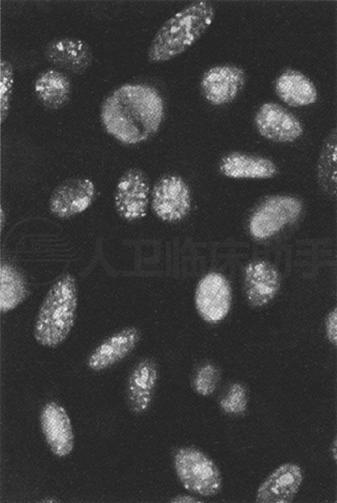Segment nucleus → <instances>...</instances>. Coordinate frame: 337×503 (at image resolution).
I'll return each instance as SVG.
<instances>
[{"label": "nucleus", "mask_w": 337, "mask_h": 503, "mask_svg": "<svg viewBox=\"0 0 337 503\" xmlns=\"http://www.w3.org/2000/svg\"><path fill=\"white\" fill-rule=\"evenodd\" d=\"M247 392L241 384H231L222 397L220 404L222 409L226 414L239 415L243 414L247 407Z\"/></svg>", "instance_id": "obj_23"}, {"label": "nucleus", "mask_w": 337, "mask_h": 503, "mask_svg": "<svg viewBox=\"0 0 337 503\" xmlns=\"http://www.w3.org/2000/svg\"><path fill=\"white\" fill-rule=\"evenodd\" d=\"M164 115L159 92L142 84H125L113 90L105 99L100 112L107 132L126 144L141 143L153 136Z\"/></svg>", "instance_id": "obj_1"}, {"label": "nucleus", "mask_w": 337, "mask_h": 503, "mask_svg": "<svg viewBox=\"0 0 337 503\" xmlns=\"http://www.w3.org/2000/svg\"><path fill=\"white\" fill-rule=\"evenodd\" d=\"M34 90L39 101L46 108L56 110L68 102L71 84L68 77L54 69L47 70L36 78Z\"/></svg>", "instance_id": "obj_20"}, {"label": "nucleus", "mask_w": 337, "mask_h": 503, "mask_svg": "<svg viewBox=\"0 0 337 503\" xmlns=\"http://www.w3.org/2000/svg\"><path fill=\"white\" fill-rule=\"evenodd\" d=\"M93 182L84 177L67 180L57 186L50 199V208L56 216L66 218L81 213L92 203L95 195Z\"/></svg>", "instance_id": "obj_13"}, {"label": "nucleus", "mask_w": 337, "mask_h": 503, "mask_svg": "<svg viewBox=\"0 0 337 503\" xmlns=\"http://www.w3.org/2000/svg\"><path fill=\"white\" fill-rule=\"evenodd\" d=\"M149 193V181L142 170L132 168L126 171L117 183L114 196L119 215L129 221L143 218L146 213Z\"/></svg>", "instance_id": "obj_9"}, {"label": "nucleus", "mask_w": 337, "mask_h": 503, "mask_svg": "<svg viewBox=\"0 0 337 503\" xmlns=\"http://www.w3.org/2000/svg\"><path fill=\"white\" fill-rule=\"evenodd\" d=\"M303 479L298 465L285 463L270 474L259 486L255 501L259 503H289L297 494Z\"/></svg>", "instance_id": "obj_14"}, {"label": "nucleus", "mask_w": 337, "mask_h": 503, "mask_svg": "<svg viewBox=\"0 0 337 503\" xmlns=\"http://www.w3.org/2000/svg\"><path fill=\"white\" fill-rule=\"evenodd\" d=\"M337 437H336L335 439L333 440V442H332V444H331V446L330 447V451L331 455L333 457V459L335 460V461L337 460Z\"/></svg>", "instance_id": "obj_28"}, {"label": "nucleus", "mask_w": 337, "mask_h": 503, "mask_svg": "<svg viewBox=\"0 0 337 503\" xmlns=\"http://www.w3.org/2000/svg\"><path fill=\"white\" fill-rule=\"evenodd\" d=\"M275 87L279 98L293 107L307 106L317 99L316 89L312 82L299 71L287 70L276 80Z\"/></svg>", "instance_id": "obj_19"}, {"label": "nucleus", "mask_w": 337, "mask_h": 503, "mask_svg": "<svg viewBox=\"0 0 337 503\" xmlns=\"http://www.w3.org/2000/svg\"><path fill=\"white\" fill-rule=\"evenodd\" d=\"M302 207L301 201L293 196L277 195L267 197L258 204L251 217L250 232L258 239L270 237L295 221Z\"/></svg>", "instance_id": "obj_5"}, {"label": "nucleus", "mask_w": 337, "mask_h": 503, "mask_svg": "<svg viewBox=\"0 0 337 503\" xmlns=\"http://www.w3.org/2000/svg\"><path fill=\"white\" fill-rule=\"evenodd\" d=\"M44 54L52 64L76 75L84 72L93 60L88 44L83 40L72 37L50 41L45 47Z\"/></svg>", "instance_id": "obj_15"}, {"label": "nucleus", "mask_w": 337, "mask_h": 503, "mask_svg": "<svg viewBox=\"0 0 337 503\" xmlns=\"http://www.w3.org/2000/svg\"><path fill=\"white\" fill-rule=\"evenodd\" d=\"M246 76L241 67L219 64L208 68L202 75L200 89L210 104L220 106L233 101L243 89Z\"/></svg>", "instance_id": "obj_7"}, {"label": "nucleus", "mask_w": 337, "mask_h": 503, "mask_svg": "<svg viewBox=\"0 0 337 503\" xmlns=\"http://www.w3.org/2000/svg\"><path fill=\"white\" fill-rule=\"evenodd\" d=\"M244 286L247 299L252 306H263L277 294L280 286L279 276L270 264L256 261L246 267Z\"/></svg>", "instance_id": "obj_18"}, {"label": "nucleus", "mask_w": 337, "mask_h": 503, "mask_svg": "<svg viewBox=\"0 0 337 503\" xmlns=\"http://www.w3.org/2000/svg\"><path fill=\"white\" fill-rule=\"evenodd\" d=\"M216 8L209 0L192 2L166 21L155 34L147 50L148 61H169L189 49L212 24Z\"/></svg>", "instance_id": "obj_2"}, {"label": "nucleus", "mask_w": 337, "mask_h": 503, "mask_svg": "<svg viewBox=\"0 0 337 503\" xmlns=\"http://www.w3.org/2000/svg\"><path fill=\"white\" fill-rule=\"evenodd\" d=\"M327 335L333 344L337 343V308L336 307L327 315L326 321Z\"/></svg>", "instance_id": "obj_26"}, {"label": "nucleus", "mask_w": 337, "mask_h": 503, "mask_svg": "<svg viewBox=\"0 0 337 503\" xmlns=\"http://www.w3.org/2000/svg\"><path fill=\"white\" fill-rule=\"evenodd\" d=\"M14 83V71L11 63L1 59L0 63V122L6 118L9 112Z\"/></svg>", "instance_id": "obj_24"}, {"label": "nucleus", "mask_w": 337, "mask_h": 503, "mask_svg": "<svg viewBox=\"0 0 337 503\" xmlns=\"http://www.w3.org/2000/svg\"><path fill=\"white\" fill-rule=\"evenodd\" d=\"M254 123L264 138L278 143H291L299 139L304 128L300 120L281 105L274 102L263 104L256 111Z\"/></svg>", "instance_id": "obj_8"}, {"label": "nucleus", "mask_w": 337, "mask_h": 503, "mask_svg": "<svg viewBox=\"0 0 337 503\" xmlns=\"http://www.w3.org/2000/svg\"><path fill=\"white\" fill-rule=\"evenodd\" d=\"M218 168L222 175L232 179H266L279 172L278 166L270 159L238 151L224 156Z\"/></svg>", "instance_id": "obj_16"}, {"label": "nucleus", "mask_w": 337, "mask_h": 503, "mask_svg": "<svg viewBox=\"0 0 337 503\" xmlns=\"http://www.w3.org/2000/svg\"><path fill=\"white\" fill-rule=\"evenodd\" d=\"M169 502L173 503H197L201 502L193 496L188 495H180L172 498Z\"/></svg>", "instance_id": "obj_27"}, {"label": "nucleus", "mask_w": 337, "mask_h": 503, "mask_svg": "<svg viewBox=\"0 0 337 503\" xmlns=\"http://www.w3.org/2000/svg\"><path fill=\"white\" fill-rule=\"evenodd\" d=\"M77 303L75 280L64 276L51 288L39 307L33 326L36 342L50 349L61 345L75 325Z\"/></svg>", "instance_id": "obj_3"}, {"label": "nucleus", "mask_w": 337, "mask_h": 503, "mask_svg": "<svg viewBox=\"0 0 337 503\" xmlns=\"http://www.w3.org/2000/svg\"><path fill=\"white\" fill-rule=\"evenodd\" d=\"M220 372L217 367L211 364L201 366L193 381V386L200 395L208 396L216 390L220 381Z\"/></svg>", "instance_id": "obj_25"}, {"label": "nucleus", "mask_w": 337, "mask_h": 503, "mask_svg": "<svg viewBox=\"0 0 337 503\" xmlns=\"http://www.w3.org/2000/svg\"><path fill=\"white\" fill-rule=\"evenodd\" d=\"M319 188L326 195L336 196L337 192V130L332 128L322 144L316 167Z\"/></svg>", "instance_id": "obj_21"}, {"label": "nucleus", "mask_w": 337, "mask_h": 503, "mask_svg": "<svg viewBox=\"0 0 337 503\" xmlns=\"http://www.w3.org/2000/svg\"><path fill=\"white\" fill-rule=\"evenodd\" d=\"M158 378V366L154 358L142 357L135 363L125 386L126 403L131 412L141 415L149 409Z\"/></svg>", "instance_id": "obj_10"}, {"label": "nucleus", "mask_w": 337, "mask_h": 503, "mask_svg": "<svg viewBox=\"0 0 337 503\" xmlns=\"http://www.w3.org/2000/svg\"><path fill=\"white\" fill-rule=\"evenodd\" d=\"M229 284L221 274L212 272L198 282L195 294V303L201 317L210 323H217L227 315L231 306Z\"/></svg>", "instance_id": "obj_12"}, {"label": "nucleus", "mask_w": 337, "mask_h": 503, "mask_svg": "<svg viewBox=\"0 0 337 503\" xmlns=\"http://www.w3.org/2000/svg\"><path fill=\"white\" fill-rule=\"evenodd\" d=\"M173 465L179 480L187 490L200 495H216L222 485L217 466L207 455L192 447L177 449L173 456Z\"/></svg>", "instance_id": "obj_4"}, {"label": "nucleus", "mask_w": 337, "mask_h": 503, "mask_svg": "<svg viewBox=\"0 0 337 503\" xmlns=\"http://www.w3.org/2000/svg\"><path fill=\"white\" fill-rule=\"evenodd\" d=\"M42 428L52 450L62 456L69 454L74 444L70 419L64 409L54 401L47 403L41 414Z\"/></svg>", "instance_id": "obj_17"}, {"label": "nucleus", "mask_w": 337, "mask_h": 503, "mask_svg": "<svg viewBox=\"0 0 337 503\" xmlns=\"http://www.w3.org/2000/svg\"><path fill=\"white\" fill-rule=\"evenodd\" d=\"M152 207L162 220L175 222L184 218L191 205L189 187L179 175L167 174L156 183L151 193Z\"/></svg>", "instance_id": "obj_6"}, {"label": "nucleus", "mask_w": 337, "mask_h": 503, "mask_svg": "<svg viewBox=\"0 0 337 503\" xmlns=\"http://www.w3.org/2000/svg\"><path fill=\"white\" fill-rule=\"evenodd\" d=\"M0 311L9 312L17 307L26 298L27 292L19 274L10 266L0 267Z\"/></svg>", "instance_id": "obj_22"}, {"label": "nucleus", "mask_w": 337, "mask_h": 503, "mask_svg": "<svg viewBox=\"0 0 337 503\" xmlns=\"http://www.w3.org/2000/svg\"><path fill=\"white\" fill-rule=\"evenodd\" d=\"M141 332L134 326H127L113 333L98 344L89 353L86 365L96 372L106 370L127 357L136 348Z\"/></svg>", "instance_id": "obj_11"}]
</instances>
